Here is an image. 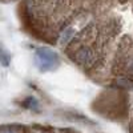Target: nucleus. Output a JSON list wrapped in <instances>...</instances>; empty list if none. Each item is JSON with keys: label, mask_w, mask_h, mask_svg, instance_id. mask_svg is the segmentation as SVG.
Listing matches in <instances>:
<instances>
[{"label": "nucleus", "mask_w": 133, "mask_h": 133, "mask_svg": "<svg viewBox=\"0 0 133 133\" xmlns=\"http://www.w3.org/2000/svg\"><path fill=\"white\" fill-rule=\"evenodd\" d=\"M39 59L41 60L43 66H55L57 64V55H55L52 51L43 48L39 51Z\"/></svg>", "instance_id": "1"}]
</instances>
